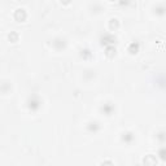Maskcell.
I'll return each instance as SVG.
<instances>
[{"label":"cell","mask_w":166,"mask_h":166,"mask_svg":"<svg viewBox=\"0 0 166 166\" xmlns=\"http://www.w3.org/2000/svg\"><path fill=\"white\" fill-rule=\"evenodd\" d=\"M160 154H161V158H164V160H166V152H165V149H162L161 152H160Z\"/></svg>","instance_id":"1"}]
</instances>
